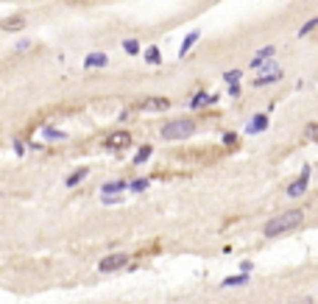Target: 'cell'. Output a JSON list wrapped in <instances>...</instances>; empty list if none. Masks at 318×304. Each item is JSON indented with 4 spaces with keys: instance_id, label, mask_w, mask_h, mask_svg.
I'll use <instances>...</instances> for the list:
<instances>
[{
    "instance_id": "cell-1",
    "label": "cell",
    "mask_w": 318,
    "mask_h": 304,
    "mask_svg": "<svg viewBox=\"0 0 318 304\" xmlns=\"http://www.w3.org/2000/svg\"><path fill=\"white\" fill-rule=\"evenodd\" d=\"M304 223V209H288V212H279L276 218H271L263 226L265 237H279V234H288L293 229H299Z\"/></svg>"
},
{
    "instance_id": "cell-2",
    "label": "cell",
    "mask_w": 318,
    "mask_h": 304,
    "mask_svg": "<svg viewBox=\"0 0 318 304\" xmlns=\"http://www.w3.org/2000/svg\"><path fill=\"white\" fill-rule=\"evenodd\" d=\"M196 129H198V123L193 117H176V120H170V123H165L162 126V140H168V143H176V140H190L193 134H196Z\"/></svg>"
},
{
    "instance_id": "cell-3",
    "label": "cell",
    "mask_w": 318,
    "mask_h": 304,
    "mask_svg": "<svg viewBox=\"0 0 318 304\" xmlns=\"http://www.w3.org/2000/svg\"><path fill=\"white\" fill-rule=\"evenodd\" d=\"M129 145H132V134H129V132H112L106 140H103V148L112 151V154H117V151H126Z\"/></svg>"
},
{
    "instance_id": "cell-4",
    "label": "cell",
    "mask_w": 318,
    "mask_h": 304,
    "mask_svg": "<svg viewBox=\"0 0 318 304\" xmlns=\"http://www.w3.org/2000/svg\"><path fill=\"white\" fill-rule=\"evenodd\" d=\"M126 263H129V254H126V251H117V254L103 257L101 263H98V271H101V274H112V271L123 268Z\"/></svg>"
},
{
    "instance_id": "cell-5",
    "label": "cell",
    "mask_w": 318,
    "mask_h": 304,
    "mask_svg": "<svg viewBox=\"0 0 318 304\" xmlns=\"http://www.w3.org/2000/svg\"><path fill=\"white\" fill-rule=\"evenodd\" d=\"M307 185H310V165H304V167H301V176H299V179H296L293 185L288 187V196H290V198L304 196V193H307Z\"/></svg>"
},
{
    "instance_id": "cell-6",
    "label": "cell",
    "mask_w": 318,
    "mask_h": 304,
    "mask_svg": "<svg viewBox=\"0 0 318 304\" xmlns=\"http://www.w3.org/2000/svg\"><path fill=\"white\" fill-rule=\"evenodd\" d=\"M140 109L143 112H165V109H170V101L162 95H151L145 101H140Z\"/></svg>"
},
{
    "instance_id": "cell-7",
    "label": "cell",
    "mask_w": 318,
    "mask_h": 304,
    "mask_svg": "<svg viewBox=\"0 0 318 304\" xmlns=\"http://www.w3.org/2000/svg\"><path fill=\"white\" fill-rule=\"evenodd\" d=\"M109 65V56L103 50H95V53H87L84 59V70H103Z\"/></svg>"
},
{
    "instance_id": "cell-8",
    "label": "cell",
    "mask_w": 318,
    "mask_h": 304,
    "mask_svg": "<svg viewBox=\"0 0 318 304\" xmlns=\"http://www.w3.org/2000/svg\"><path fill=\"white\" fill-rule=\"evenodd\" d=\"M268 123H271V117L268 114H254L251 120H248V126H246V134H263L265 129H268Z\"/></svg>"
},
{
    "instance_id": "cell-9",
    "label": "cell",
    "mask_w": 318,
    "mask_h": 304,
    "mask_svg": "<svg viewBox=\"0 0 318 304\" xmlns=\"http://www.w3.org/2000/svg\"><path fill=\"white\" fill-rule=\"evenodd\" d=\"M274 53H276V48H274V45H265V48H260V50H257V56L251 59V70H260V67H263V65H265V62H268Z\"/></svg>"
},
{
    "instance_id": "cell-10",
    "label": "cell",
    "mask_w": 318,
    "mask_h": 304,
    "mask_svg": "<svg viewBox=\"0 0 318 304\" xmlns=\"http://www.w3.org/2000/svg\"><path fill=\"white\" fill-rule=\"evenodd\" d=\"M285 73L282 70H274V73H263V76H257L251 81V87H268V84H276V81H282Z\"/></svg>"
},
{
    "instance_id": "cell-11",
    "label": "cell",
    "mask_w": 318,
    "mask_h": 304,
    "mask_svg": "<svg viewBox=\"0 0 318 304\" xmlns=\"http://www.w3.org/2000/svg\"><path fill=\"white\" fill-rule=\"evenodd\" d=\"M87 176H90V167H76V170H73L70 176L65 179V187H78L81 181L87 179Z\"/></svg>"
},
{
    "instance_id": "cell-12",
    "label": "cell",
    "mask_w": 318,
    "mask_h": 304,
    "mask_svg": "<svg viewBox=\"0 0 318 304\" xmlns=\"http://www.w3.org/2000/svg\"><path fill=\"white\" fill-rule=\"evenodd\" d=\"M198 39H201V31H190V34L184 36V42H181V50H179V56H181V59H184V56L190 53V50H193V45H196Z\"/></svg>"
},
{
    "instance_id": "cell-13",
    "label": "cell",
    "mask_w": 318,
    "mask_h": 304,
    "mask_svg": "<svg viewBox=\"0 0 318 304\" xmlns=\"http://www.w3.org/2000/svg\"><path fill=\"white\" fill-rule=\"evenodd\" d=\"M218 95H210V92H198L196 98L190 101V109H201V106H210V103H215Z\"/></svg>"
},
{
    "instance_id": "cell-14",
    "label": "cell",
    "mask_w": 318,
    "mask_h": 304,
    "mask_svg": "<svg viewBox=\"0 0 318 304\" xmlns=\"http://www.w3.org/2000/svg\"><path fill=\"white\" fill-rule=\"evenodd\" d=\"M248 279H251V274H237V276H226V279L221 282L223 287H240V285H248Z\"/></svg>"
},
{
    "instance_id": "cell-15",
    "label": "cell",
    "mask_w": 318,
    "mask_h": 304,
    "mask_svg": "<svg viewBox=\"0 0 318 304\" xmlns=\"http://www.w3.org/2000/svg\"><path fill=\"white\" fill-rule=\"evenodd\" d=\"M129 187V181H106V185L101 187L103 196H117V193H123Z\"/></svg>"
},
{
    "instance_id": "cell-16",
    "label": "cell",
    "mask_w": 318,
    "mask_h": 304,
    "mask_svg": "<svg viewBox=\"0 0 318 304\" xmlns=\"http://www.w3.org/2000/svg\"><path fill=\"white\" fill-rule=\"evenodd\" d=\"M151 154H154V148H151V145H140V151L134 154L132 165H145V162L151 159Z\"/></svg>"
},
{
    "instance_id": "cell-17",
    "label": "cell",
    "mask_w": 318,
    "mask_h": 304,
    "mask_svg": "<svg viewBox=\"0 0 318 304\" xmlns=\"http://www.w3.org/2000/svg\"><path fill=\"white\" fill-rule=\"evenodd\" d=\"M42 137L50 140V143H59V140H67V134L59 132V129H50V126H48V129H42Z\"/></svg>"
},
{
    "instance_id": "cell-18",
    "label": "cell",
    "mask_w": 318,
    "mask_h": 304,
    "mask_svg": "<svg viewBox=\"0 0 318 304\" xmlns=\"http://www.w3.org/2000/svg\"><path fill=\"white\" fill-rule=\"evenodd\" d=\"M145 62H148V65H162V53H159V48H148L145 50Z\"/></svg>"
},
{
    "instance_id": "cell-19",
    "label": "cell",
    "mask_w": 318,
    "mask_h": 304,
    "mask_svg": "<svg viewBox=\"0 0 318 304\" xmlns=\"http://www.w3.org/2000/svg\"><path fill=\"white\" fill-rule=\"evenodd\" d=\"M304 140H310V143H318V123H307V126H304Z\"/></svg>"
},
{
    "instance_id": "cell-20",
    "label": "cell",
    "mask_w": 318,
    "mask_h": 304,
    "mask_svg": "<svg viewBox=\"0 0 318 304\" xmlns=\"http://www.w3.org/2000/svg\"><path fill=\"white\" fill-rule=\"evenodd\" d=\"M23 25H25L23 17H12V20H6V23H3V31H20Z\"/></svg>"
},
{
    "instance_id": "cell-21",
    "label": "cell",
    "mask_w": 318,
    "mask_h": 304,
    "mask_svg": "<svg viewBox=\"0 0 318 304\" xmlns=\"http://www.w3.org/2000/svg\"><path fill=\"white\" fill-rule=\"evenodd\" d=\"M123 50H126L129 56H137L140 53V42L137 39H123Z\"/></svg>"
},
{
    "instance_id": "cell-22",
    "label": "cell",
    "mask_w": 318,
    "mask_h": 304,
    "mask_svg": "<svg viewBox=\"0 0 318 304\" xmlns=\"http://www.w3.org/2000/svg\"><path fill=\"white\" fill-rule=\"evenodd\" d=\"M318 28V17H312V20H307L304 25L299 28V36H307V34H312V31Z\"/></svg>"
},
{
    "instance_id": "cell-23",
    "label": "cell",
    "mask_w": 318,
    "mask_h": 304,
    "mask_svg": "<svg viewBox=\"0 0 318 304\" xmlns=\"http://www.w3.org/2000/svg\"><path fill=\"white\" fill-rule=\"evenodd\" d=\"M240 78H243V70H229V73H223V81H226V84H240Z\"/></svg>"
},
{
    "instance_id": "cell-24",
    "label": "cell",
    "mask_w": 318,
    "mask_h": 304,
    "mask_svg": "<svg viewBox=\"0 0 318 304\" xmlns=\"http://www.w3.org/2000/svg\"><path fill=\"white\" fill-rule=\"evenodd\" d=\"M151 185V179H134V181H129V187H132V193H143L145 187Z\"/></svg>"
},
{
    "instance_id": "cell-25",
    "label": "cell",
    "mask_w": 318,
    "mask_h": 304,
    "mask_svg": "<svg viewBox=\"0 0 318 304\" xmlns=\"http://www.w3.org/2000/svg\"><path fill=\"white\" fill-rule=\"evenodd\" d=\"M223 143H226V145H229V148H237V134L226 132V134H223Z\"/></svg>"
},
{
    "instance_id": "cell-26",
    "label": "cell",
    "mask_w": 318,
    "mask_h": 304,
    "mask_svg": "<svg viewBox=\"0 0 318 304\" xmlns=\"http://www.w3.org/2000/svg\"><path fill=\"white\" fill-rule=\"evenodd\" d=\"M240 271H243V274H251V271H254V263H251V260H243V263H240Z\"/></svg>"
},
{
    "instance_id": "cell-27",
    "label": "cell",
    "mask_w": 318,
    "mask_h": 304,
    "mask_svg": "<svg viewBox=\"0 0 318 304\" xmlns=\"http://www.w3.org/2000/svg\"><path fill=\"white\" fill-rule=\"evenodd\" d=\"M229 95H232V98H240V84H229Z\"/></svg>"
},
{
    "instance_id": "cell-28",
    "label": "cell",
    "mask_w": 318,
    "mask_h": 304,
    "mask_svg": "<svg viewBox=\"0 0 318 304\" xmlns=\"http://www.w3.org/2000/svg\"><path fill=\"white\" fill-rule=\"evenodd\" d=\"M14 154L23 156V154H25V145H23V143H14Z\"/></svg>"
}]
</instances>
